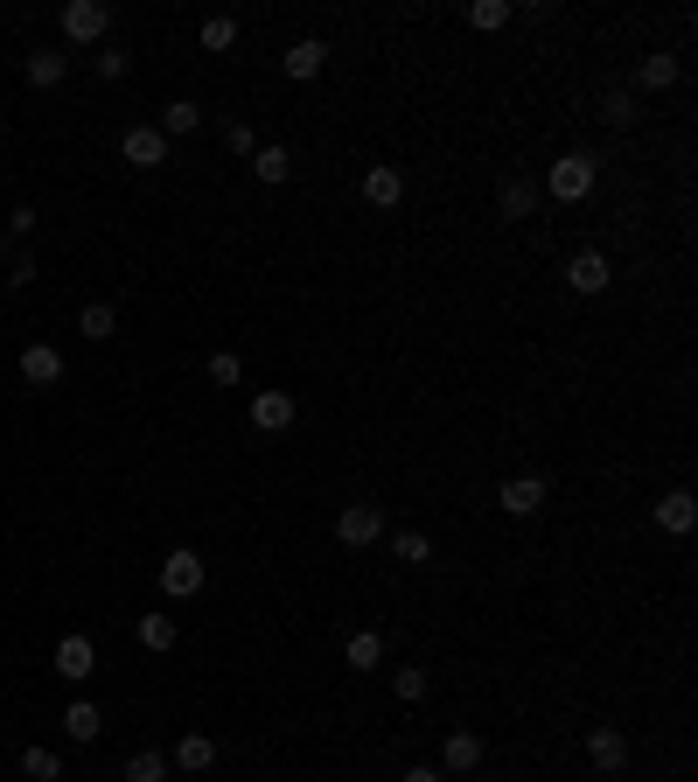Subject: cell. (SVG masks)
Here are the masks:
<instances>
[{"label":"cell","mask_w":698,"mask_h":782,"mask_svg":"<svg viewBox=\"0 0 698 782\" xmlns=\"http://www.w3.org/2000/svg\"><path fill=\"white\" fill-rule=\"evenodd\" d=\"M691 524H698V496H691V489H671L664 503H656V531H671V539H685Z\"/></svg>","instance_id":"13"},{"label":"cell","mask_w":698,"mask_h":782,"mask_svg":"<svg viewBox=\"0 0 698 782\" xmlns=\"http://www.w3.org/2000/svg\"><path fill=\"white\" fill-rule=\"evenodd\" d=\"M8 259H14V238H8V231H0V265H8Z\"/></svg>","instance_id":"39"},{"label":"cell","mask_w":698,"mask_h":782,"mask_svg":"<svg viewBox=\"0 0 698 782\" xmlns=\"http://www.w3.org/2000/svg\"><path fill=\"white\" fill-rule=\"evenodd\" d=\"M531 209H538V182H503V217L524 224Z\"/></svg>","instance_id":"25"},{"label":"cell","mask_w":698,"mask_h":782,"mask_svg":"<svg viewBox=\"0 0 698 782\" xmlns=\"http://www.w3.org/2000/svg\"><path fill=\"white\" fill-rule=\"evenodd\" d=\"M440 769L476 775V769H482V734H447V740H440Z\"/></svg>","instance_id":"15"},{"label":"cell","mask_w":698,"mask_h":782,"mask_svg":"<svg viewBox=\"0 0 698 782\" xmlns=\"http://www.w3.org/2000/svg\"><path fill=\"white\" fill-rule=\"evenodd\" d=\"M636 84H643V91H671V84H677V56H664V49H656V56H643Z\"/></svg>","instance_id":"22"},{"label":"cell","mask_w":698,"mask_h":782,"mask_svg":"<svg viewBox=\"0 0 698 782\" xmlns=\"http://www.w3.org/2000/svg\"><path fill=\"white\" fill-rule=\"evenodd\" d=\"M279 64H287V78L294 84H308V78H322V64H329V49H322V35H300V43L279 56Z\"/></svg>","instance_id":"14"},{"label":"cell","mask_w":698,"mask_h":782,"mask_svg":"<svg viewBox=\"0 0 698 782\" xmlns=\"http://www.w3.org/2000/svg\"><path fill=\"white\" fill-rule=\"evenodd\" d=\"M238 377H244L238 356H231V350H210V385H238Z\"/></svg>","instance_id":"33"},{"label":"cell","mask_w":698,"mask_h":782,"mask_svg":"<svg viewBox=\"0 0 698 782\" xmlns=\"http://www.w3.org/2000/svg\"><path fill=\"white\" fill-rule=\"evenodd\" d=\"M22 377H28L35 392L64 385V350H56V342H28V350H22Z\"/></svg>","instance_id":"8"},{"label":"cell","mask_w":698,"mask_h":782,"mask_svg":"<svg viewBox=\"0 0 698 782\" xmlns=\"http://www.w3.org/2000/svg\"><path fill=\"white\" fill-rule=\"evenodd\" d=\"M364 203L370 209H399L405 203V175H399V168H385V161L364 168Z\"/></svg>","instance_id":"12"},{"label":"cell","mask_w":698,"mask_h":782,"mask_svg":"<svg viewBox=\"0 0 698 782\" xmlns=\"http://www.w3.org/2000/svg\"><path fill=\"white\" fill-rule=\"evenodd\" d=\"M244 412H252L259 433H287L300 406H294V392H252V406H244Z\"/></svg>","instance_id":"6"},{"label":"cell","mask_w":698,"mask_h":782,"mask_svg":"<svg viewBox=\"0 0 698 782\" xmlns=\"http://www.w3.org/2000/svg\"><path fill=\"white\" fill-rule=\"evenodd\" d=\"M8 287H35V259H28V252L8 259Z\"/></svg>","instance_id":"36"},{"label":"cell","mask_w":698,"mask_h":782,"mask_svg":"<svg viewBox=\"0 0 698 782\" xmlns=\"http://www.w3.org/2000/svg\"><path fill=\"white\" fill-rule=\"evenodd\" d=\"M134 636L147 643V650H175V615H140Z\"/></svg>","instance_id":"23"},{"label":"cell","mask_w":698,"mask_h":782,"mask_svg":"<svg viewBox=\"0 0 698 782\" xmlns=\"http://www.w3.org/2000/svg\"><path fill=\"white\" fill-rule=\"evenodd\" d=\"M399 782H440V775H433V769H426V761H420V769H405Z\"/></svg>","instance_id":"38"},{"label":"cell","mask_w":698,"mask_h":782,"mask_svg":"<svg viewBox=\"0 0 698 782\" xmlns=\"http://www.w3.org/2000/svg\"><path fill=\"white\" fill-rule=\"evenodd\" d=\"M35 224H43V217H35V203H14V209H8V238H28Z\"/></svg>","instance_id":"35"},{"label":"cell","mask_w":698,"mask_h":782,"mask_svg":"<svg viewBox=\"0 0 698 782\" xmlns=\"http://www.w3.org/2000/svg\"><path fill=\"white\" fill-rule=\"evenodd\" d=\"M335 539H343V545H377V539H385V503H343Z\"/></svg>","instance_id":"3"},{"label":"cell","mask_w":698,"mask_h":782,"mask_svg":"<svg viewBox=\"0 0 698 782\" xmlns=\"http://www.w3.org/2000/svg\"><path fill=\"white\" fill-rule=\"evenodd\" d=\"M600 120H608V126H636V91H600Z\"/></svg>","instance_id":"31"},{"label":"cell","mask_w":698,"mask_h":782,"mask_svg":"<svg viewBox=\"0 0 698 782\" xmlns=\"http://www.w3.org/2000/svg\"><path fill=\"white\" fill-rule=\"evenodd\" d=\"M22 775L28 782H56V775H64V755H56V748H22Z\"/></svg>","instance_id":"24"},{"label":"cell","mask_w":698,"mask_h":782,"mask_svg":"<svg viewBox=\"0 0 698 782\" xmlns=\"http://www.w3.org/2000/svg\"><path fill=\"white\" fill-rule=\"evenodd\" d=\"M600 182V161L594 155H559L552 168H545V196L552 203H587Z\"/></svg>","instance_id":"1"},{"label":"cell","mask_w":698,"mask_h":782,"mask_svg":"<svg viewBox=\"0 0 698 782\" xmlns=\"http://www.w3.org/2000/svg\"><path fill=\"white\" fill-rule=\"evenodd\" d=\"M587 761L600 775H615L621 761H629V734H621V727H587Z\"/></svg>","instance_id":"11"},{"label":"cell","mask_w":698,"mask_h":782,"mask_svg":"<svg viewBox=\"0 0 698 782\" xmlns=\"http://www.w3.org/2000/svg\"><path fill=\"white\" fill-rule=\"evenodd\" d=\"M64 734H70V740H99V734H105L99 705H91V699H78V705H70V713H64Z\"/></svg>","instance_id":"21"},{"label":"cell","mask_w":698,"mask_h":782,"mask_svg":"<svg viewBox=\"0 0 698 782\" xmlns=\"http://www.w3.org/2000/svg\"><path fill=\"white\" fill-rule=\"evenodd\" d=\"M391 692H399V699H405V705H420V699H426V692H433V678H426V671H420V664H405V671H391Z\"/></svg>","instance_id":"27"},{"label":"cell","mask_w":698,"mask_h":782,"mask_svg":"<svg viewBox=\"0 0 698 782\" xmlns=\"http://www.w3.org/2000/svg\"><path fill=\"white\" fill-rule=\"evenodd\" d=\"M175 761H182L188 775H203V769L217 761V740H210V734H182V740H175Z\"/></svg>","instance_id":"18"},{"label":"cell","mask_w":698,"mask_h":782,"mask_svg":"<svg viewBox=\"0 0 698 782\" xmlns=\"http://www.w3.org/2000/svg\"><path fill=\"white\" fill-rule=\"evenodd\" d=\"M168 775V761L155 755V748H134V755H126V782H161Z\"/></svg>","instance_id":"30"},{"label":"cell","mask_w":698,"mask_h":782,"mask_svg":"<svg viewBox=\"0 0 698 782\" xmlns=\"http://www.w3.org/2000/svg\"><path fill=\"white\" fill-rule=\"evenodd\" d=\"M343 657H350V671H377V664H385V636H377V628H356Z\"/></svg>","instance_id":"17"},{"label":"cell","mask_w":698,"mask_h":782,"mask_svg":"<svg viewBox=\"0 0 698 782\" xmlns=\"http://www.w3.org/2000/svg\"><path fill=\"white\" fill-rule=\"evenodd\" d=\"M91 671H99V643H91V636H64V643H56V678L84 684Z\"/></svg>","instance_id":"7"},{"label":"cell","mask_w":698,"mask_h":782,"mask_svg":"<svg viewBox=\"0 0 698 782\" xmlns=\"http://www.w3.org/2000/svg\"><path fill=\"white\" fill-rule=\"evenodd\" d=\"M105 29H112L105 0H70V8H64V35H70V43H105Z\"/></svg>","instance_id":"4"},{"label":"cell","mask_w":698,"mask_h":782,"mask_svg":"<svg viewBox=\"0 0 698 782\" xmlns=\"http://www.w3.org/2000/svg\"><path fill=\"white\" fill-rule=\"evenodd\" d=\"M391 552H399L405 566H433V539H426V531H399V539H391Z\"/></svg>","instance_id":"29"},{"label":"cell","mask_w":698,"mask_h":782,"mask_svg":"<svg viewBox=\"0 0 698 782\" xmlns=\"http://www.w3.org/2000/svg\"><path fill=\"white\" fill-rule=\"evenodd\" d=\"M238 43V22L231 14H210V22H203V49H231Z\"/></svg>","instance_id":"32"},{"label":"cell","mask_w":698,"mask_h":782,"mask_svg":"<svg viewBox=\"0 0 698 782\" xmlns=\"http://www.w3.org/2000/svg\"><path fill=\"white\" fill-rule=\"evenodd\" d=\"M608 280H615V265L608 259H600V252H580L573 265H565V287H573V294H608Z\"/></svg>","instance_id":"10"},{"label":"cell","mask_w":698,"mask_h":782,"mask_svg":"<svg viewBox=\"0 0 698 782\" xmlns=\"http://www.w3.org/2000/svg\"><path fill=\"white\" fill-rule=\"evenodd\" d=\"M496 503H503V518H538V510H545V475H517V483H503Z\"/></svg>","instance_id":"9"},{"label":"cell","mask_w":698,"mask_h":782,"mask_svg":"<svg viewBox=\"0 0 698 782\" xmlns=\"http://www.w3.org/2000/svg\"><path fill=\"white\" fill-rule=\"evenodd\" d=\"M224 147H231V155H259V133L244 120H231V126H224Z\"/></svg>","instance_id":"34"},{"label":"cell","mask_w":698,"mask_h":782,"mask_svg":"<svg viewBox=\"0 0 698 782\" xmlns=\"http://www.w3.org/2000/svg\"><path fill=\"white\" fill-rule=\"evenodd\" d=\"M78 329H84V336H91V342H105V336H112V329H119V308H112V301H91V308H84V315H78Z\"/></svg>","instance_id":"26"},{"label":"cell","mask_w":698,"mask_h":782,"mask_svg":"<svg viewBox=\"0 0 698 782\" xmlns=\"http://www.w3.org/2000/svg\"><path fill=\"white\" fill-rule=\"evenodd\" d=\"M203 580H210V566H203V552H196V545H175V552L161 559V594H168V601L203 594Z\"/></svg>","instance_id":"2"},{"label":"cell","mask_w":698,"mask_h":782,"mask_svg":"<svg viewBox=\"0 0 698 782\" xmlns=\"http://www.w3.org/2000/svg\"><path fill=\"white\" fill-rule=\"evenodd\" d=\"M196 126H203V105H196V99L161 105V133H168V140H182V133H196Z\"/></svg>","instance_id":"20"},{"label":"cell","mask_w":698,"mask_h":782,"mask_svg":"<svg viewBox=\"0 0 698 782\" xmlns=\"http://www.w3.org/2000/svg\"><path fill=\"white\" fill-rule=\"evenodd\" d=\"M252 175L266 182V189H273V182H287V175H294V155H287V147H273V140H266V147H259V155H252Z\"/></svg>","instance_id":"19"},{"label":"cell","mask_w":698,"mask_h":782,"mask_svg":"<svg viewBox=\"0 0 698 782\" xmlns=\"http://www.w3.org/2000/svg\"><path fill=\"white\" fill-rule=\"evenodd\" d=\"M22 70H28V84H35V91H49V84H64L70 56H64V49H35V56H22Z\"/></svg>","instance_id":"16"},{"label":"cell","mask_w":698,"mask_h":782,"mask_svg":"<svg viewBox=\"0 0 698 782\" xmlns=\"http://www.w3.org/2000/svg\"><path fill=\"white\" fill-rule=\"evenodd\" d=\"M503 22H511V0H476L468 8V29H482V35H496Z\"/></svg>","instance_id":"28"},{"label":"cell","mask_w":698,"mask_h":782,"mask_svg":"<svg viewBox=\"0 0 698 782\" xmlns=\"http://www.w3.org/2000/svg\"><path fill=\"white\" fill-rule=\"evenodd\" d=\"M119 155H126V168H161L168 161V133L161 126H126Z\"/></svg>","instance_id":"5"},{"label":"cell","mask_w":698,"mask_h":782,"mask_svg":"<svg viewBox=\"0 0 698 782\" xmlns=\"http://www.w3.org/2000/svg\"><path fill=\"white\" fill-rule=\"evenodd\" d=\"M126 64H134L126 49H99V78H126Z\"/></svg>","instance_id":"37"}]
</instances>
